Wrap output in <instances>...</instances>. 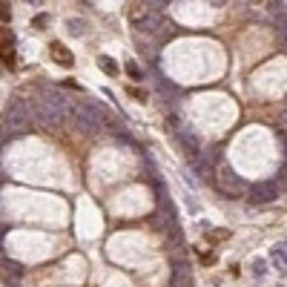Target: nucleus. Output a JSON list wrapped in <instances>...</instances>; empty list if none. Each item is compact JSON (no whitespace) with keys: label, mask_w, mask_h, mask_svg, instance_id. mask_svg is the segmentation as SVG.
<instances>
[{"label":"nucleus","mask_w":287,"mask_h":287,"mask_svg":"<svg viewBox=\"0 0 287 287\" xmlns=\"http://www.w3.org/2000/svg\"><path fill=\"white\" fill-rule=\"evenodd\" d=\"M129 95H132L135 101H147V92H141V89H129Z\"/></svg>","instance_id":"f8f14e48"},{"label":"nucleus","mask_w":287,"mask_h":287,"mask_svg":"<svg viewBox=\"0 0 287 287\" xmlns=\"http://www.w3.org/2000/svg\"><path fill=\"white\" fill-rule=\"evenodd\" d=\"M69 32L72 34H84V23H81V20H69Z\"/></svg>","instance_id":"1a4fd4ad"},{"label":"nucleus","mask_w":287,"mask_h":287,"mask_svg":"<svg viewBox=\"0 0 287 287\" xmlns=\"http://www.w3.org/2000/svg\"><path fill=\"white\" fill-rule=\"evenodd\" d=\"M127 75H129V78H132V81H141V78H144V72H141V66H138L135 61H127Z\"/></svg>","instance_id":"423d86ee"},{"label":"nucleus","mask_w":287,"mask_h":287,"mask_svg":"<svg viewBox=\"0 0 287 287\" xmlns=\"http://www.w3.org/2000/svg\"><path fill=\"white\" fill-rule=\"evenodd\" d=\"M129 20H132V26H135L138 32H144V34H155V32H161V29L167 26L164 15L155 12V9H147L144 3L135 6V9L129 12Z\"/></svg>","instance_id":"f257e3e1"},{"label":"nucleus","mask_w":287,"mask_h":287,"mask_svg":"<svg viewBox=\"0 0 287 287\" xmlns=\"http://www.w3.org/2000/svg\"><path fill=\"white\" fill-rule=\"evenodd\" d=\"M273 261H276V267H287V241L273 250Z\"/></svg>","instance_id":"39448f33"},{"label":"nucleus","mask_w":287,"mask_h":287,"mask_svg":"<svg viewBox=\"0 0 287 287\" xmlns=\"http://www.w3.org/2000/svg\"><path fill=\"white\" fill-rule=\"evenodd\" d=\"M0 20H3V23L12 20V9H9V3H0Z\"/></svg>","instance_id":"6e6552de"},{"label":"nucleus","mask_w":287,"mask_h":287,"mask_svg":"<svg viewBox=\"0 0 287 287\" xmlns=\"http://www.w3.org/2000/svg\"><path fill=\"white\" fill-rule=\"evenodd\" d=\"M98 66H101L106 75H112V78H115V75H121V66L112 61V58H109V55H98Z\"/></svg>","instance_id":"20e7f679"},{"label":"nucleus","mask_w":287,"mask_h":287,"mask_svg":"<svg viewBox=\"0 0 287 287\" xmlns=\"http://www.w3.org/2000/svg\"><path fill=\"white\" fill-rule=\"evenodd\" d=\"M43 26H49V15H37L34 17V29H43Z\"/></svg>","instance_id":"9d476101"},{"label":"nucleus","mask_w":287,"mask_h":287,"mask_svg":"<svg viewBox=\"0 0 287 287\" xmlns=\"http://www.w3.org/2000/svg\"><path fill=\"white\" fill-rule=\"evenodd\" d=\"M279 195V190L273 184H264V187H255V192H250V201L253 204H264V201H273Z\"/></svg>","instance_id":"f03ea898"},{"label":"nucleus","mask_w":287,"mask_h":287,"mask_svg":"<svg viewBox=\"0 0 287 287\" xmlns=\"http://www.w3.org/2000/svg\"><path fill=\"white\" fill-rule=\"evenodd\" d=\"M216 261H219V258H216V253H204L201 255V264H207V267H210V264H216Z\"/></svg>","instance_id":"9b49d317"},{"label":"nucleus","mask_w":287,"mask_h":287,"mask_svg":"<svg viewBox=\"0 0 287 287\" xmlns=\"http://www.w3.org/2000/svg\"><path fill=\"white\" fill-rule=\"evenodd\" d=\"M282 124L287 127V106H285V112H282Z\"/></svg>","instance_id":"ddd939ff"},{"label":"nucleus","mask_w":287,"mask_h":287,"mask_svg":"<svg viewBox=\"0 0 287 287\" xmlns=\"http://www.w3.org/2000/svg\"><path fill=\"white\" fill-rule=\"evenodd\" d=\"M141 3H144V6H147V9H155V12H161V9H164V6H167L169 0H141Z\"/></svg>","instance_id":"0eeeda50"},{"label":"nucleus","mask_w":287,"mask_h":287,"mask_svg":"<svg viewBox=\"0 0 287 287\" xmlns=\"http://www.w3.org/2000/svg\"><path fill=\"white\" fill-rule=\"evenodd\" d=\"M49 52H52V61H58L61 66H72V55H69V49L61 43V40H55L49 46Z\"/></svg>","instance_id":"7ed1b4c3"}]
</instances>
